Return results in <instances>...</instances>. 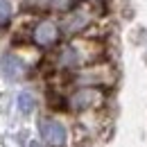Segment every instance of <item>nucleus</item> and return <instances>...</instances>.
<instances>
[{
  "mask_svg": "<svg viewBox=\"0 0 147 147\" xmlns=\"http://www.w3.org/2000/svg\"><path fill=\"white\" fill-rule=\"evenodd\" d=\"M9 18H11V5L9 0H0V25H5Z\"/></svg>",
  "mask_w": 147,
  "mask_h": 147,
  "instance_id": "9",
  "label": "nucleus"
},
{
  "mask_svg": "<svg viewBox=\"0 0 147 147\" xmlns=\"http://www.w3.org/2000/svg\"><path fill=\"white\" fill-rule=\"evenodd\" d=\"M38 131H41V138H43V143L48 147H63L66 145V129H63L61 122H57L52 118L41 120Z\"/></svg>",
  "mask_w": 147,
  "mask_h": 147,
  "instance_id": "4",
  "label": "nucleus"
},
{
  "mask_svg": "<svg viewBox=\"0 0 147 147\" xmlns=\"http://www.w3.org/2000/svg\"><path fill=\"white\" fill-rule=\"evenodd\" d=\"M104 100V95L97 91L95 86H79L77 91L70 95V109L75 111H91L95 107H100Z\"/></svg>",
  "mask_w": 147,
  "mask_h": 147,
  "instance_id": "3",
  "label": "nucleus"
},
{
  "mask_svg": "<svg viewBox=\"0 0 147 147\" xmlns=\"http://www.w3.org/2000/svg\"><path fill=\"white\" fill-rule=\"evenodd\" d=\"M102 52V48L93 41H75L59 50L57 66L59 68H84L86 63L95 61Z\"/></svg>",
  "mask_w": 147,
  "mask_h": 147,
  "instance_id": "1",
  "label": "nucleus"
},
{
  "mask_svg": "<svg viewBox=\"0 0 147 147\" xmlns=\"http://www.w3.org/2000/svg\"><path fill=\"white\" fill-rule=\"evenodd\" d=\"M30 147H38V145H36V143H32V145H30Z\"/></svg>",
  "mask_w": 147,
  "mask_h": 147,
  "instance_id": "10",
  "label": "nucleus"
},
{
  "mask_svg": "<svg viewBox=\"0 0 147 147\" xmlns=\"http://www.w3.org/2000/svg\"><path fill=\"white\" fill-rule=\"evenodd\" d=\"M18 109L23 111V113H32L34 111V95L32 93H20L18 95Z\"/></svg>",
  "mask_w": 147,
  "mask_h": 147,
  "instance_id": "8",
  "label": "nucleus"
},
{
  "mask_svg": "<svg viewBox=\"0 0 147 147\" xmlns=\"http://www.w3.org/2000/svg\"><path fill=\"white\" fill-rule=\"evenodd\" d=\"M32 41L38 48H52L59 41V27L52 20H41L36 27L32 30Z\"/></svg>",
  "mask_w": 147,
  "mask_h": 147,
  "instance_id": "5",
  "label": "nucleus"
},
{
  "mask_svg": "<svg viewBox=\"0 0 147 147\" xmlns=\"http://www.w3.org/2000/svg\"><path fill=\"white\" fill-rule=\"evenodd\" d=\"M113 79H115V73L109 66H84L75 77V84L77 86H102V84H111Z\"/></svg>",
  "mask_w": 147,
  "mask_h": 147,
  "instance_id": "2",
  "label": "nucleus"
},
{
  "mask_svg": "<svg viewBox=\"0 0 147 147\" xmlns=\"http://www.w3.org/2000/svg\"><path fill=\"white\" fill-rule=\"evenodd\" d=\"M88 23H91V11H88L86 7L73 9V11L66 16V32H79V30H84Z\"/></svg>",
  "mask_w": 147,
  "mask_h": 147,
  "instance_id": "6",
  "label": "nucleus"
},
{
  "mask_svg": "<svg viewBox=\"0 0 147 147\" xmlns=\"http://www.w3.org/2000/svg\"><path fill=\"white\" fill-rule=\"evenodd\" d=\"M2 68H5V73L9 75V77H20V75L25 73L23 61L16 59L14 55H9V57H5V59H2Z\"/></svg>",
  "mask_w": 147,
  "mask_h": 147,
  "instance_id": "7",
  "label": "nucleus"
}]
</instances>
